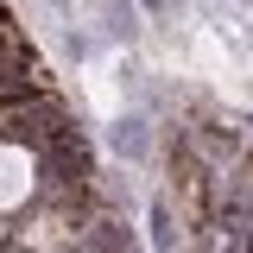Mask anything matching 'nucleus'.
Listing matches in <instances>:
<instances>
[{"instance_id": "obj_1", "label": "nucleus", "mask_w": 253, "mask_h": 253, "mask_svg": "<svg viewBox=\"0 0 253 253\" xmlns=\"http://www.w3.org/2000/svg\"><path fill=\"white\" fill-rule=\"evenodd\" d=\"M63 126H70V114H63L57 101H44V95H26V101H13V108H0V139H19V146H51Z\"/></svg>"}, {"instance_id": "obj_2", "label": "nucleus", "mask_w": 253, "mask_h": 253, "mask_svg": "<svg viewBox=\"0 0 253 253\" xmlns=\"http://www.w3.org/2000/svg\"><path fill=\"white\" fill-rule=\"evenodd\" d=\"M152 247L158 253L177 247V228H171V209H165V203H152Z\"/></svg>"}, {"instance_id": "obj_3", "label": "nucleus", "mask_w": 253, "mask_h": 253, "mask_svg": "<svg viewBox=\"0 0 253 253\" xmlns=\"http://www.w3.org/2000/svg\"><path fill=\"white\" fill-rule=\"evenodd\" d=\"M114 146H121V152H139V146H146V133H139V121H121V133H114Z\"/></svg>"}, {"instance_id": "obj_4", "label": "nucleus", "mask_w": 253, "mask_h": 253, "mask_svg": "<svg viewBox=\"0 0 253 253\" xmlns=\"http://www.w3.org/2000/svg\"><path fill=\"white\" fill-rule=\"evenodd\" d=\"M146 6H165V0H146Z\"/></svg>"}]
</instances>
